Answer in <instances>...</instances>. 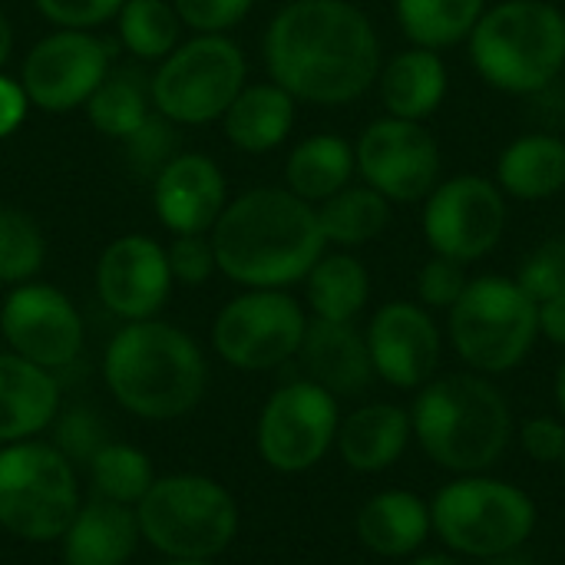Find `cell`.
<instances>
[{
  "label": "cell",
  "instance_id": "obj_1",
  "mask_svg": "<svg viewBox=\"0 0 565 565\" xmlns=\"http://www.w3.org/2000/svg\"><path fill=\"white\" fill-rule=\"evenodd\" d=\"M262 50L271 83L315 106L361 99L384 63L377 26L351 0L285 3L271 17Z\"/></svg>",
  "mask_w": 565,
  "mask_h": 565
},
{
  "label": "cell",
  "instance_id": "obj_2",
  "mask_svg": "<svg viewBox=\"0 0 565 565\" xmlns=\"http://www.w3.org/2000/svg\"><path fill=\"white\" fill-rule=\"evenodd\" d=\"M209 242L218 271L242 288H288L305 281L328 252L315 205L285 185H258L232 199Z\"/></svg>",
  "mask_w": 565,
  "mask_h": 565
},
{
  "label": "cell",
  "instance_id": "obj_3",
  "mask_svg": "<svg viewBox=\"0 0 565 565\" xmlns=\"http://www.w3.org/2000/svg\"><path fill=\"white\" fill-rule=\"evenodd\" d=\"M113 401L139 420L166 424L192 414L205 397L209 364L182 328L149 318L126 321L103 358Z\"/></svg>",
  "mask_w": 565,
  "mask_h": 565
},
{
  "label": "cell",
  "instance_id": "obj_4",
  "mask_svg": "<svg viewBox=\"0 0 565 565\" xmlns=\"http://www.w3.org/2000/svg\"><path fill=\"white\" fill-rule=\"evenodd\" d=\"M411 427L434 463L463 477L490 470L513 437L507 397L477 371L427 381L411 411Z\"/></svg>",
  "mask_w": 565,
  "mask_h": 565
},
{
  "label": "cell",
  "instance_id": "obj_5",
  "mask_svg": "<svg viewBox=\"0 0 565 565\" xmlns=\"http://www.w3.org/2000/svg\"><path fill=\"white\" fill-rule=\"evenodd\" d=\"M477 76L510 96H536L565 70V13L550 0H497L470 40Z\"/></svg>",
  "mask_w": 565,
  "mask_h": 565
},
{
  "label": "cell",
  "instance_id": "obj_6",
  "mask_svg": "<svg viewBox=\"0 0 565 565\" xmlns=\"http://www.w3.org/2000/svg\"><path fill=\"white\" fill-rule=\"evenodd\" d=\"M142 540L166 559L212 563L238 536V503L212 477L169 473L156 477L136 507Z\"/></svg>",
  "mask_w": 565,
  "mask_h": 565
},
{
  "label": "cell",
  "instance_id": "obj_7",
  "mask_svg": "<svg viewBox=\"0 0 565 565\" xmlns=\"http://www.w3.org/2000/svg\"><path fill=\"white\" fill-rule=\"evenodd\" d=\"M450 344L477 374L520 367L540 338V305L507 275L470 278L460 301L447 311Z\"/></svg>",
  "mask_w": 565,
  "mask_h": 565
},
{
  "label": "cell",
  "instance_id": "obj_8",
  "mask_svg": "<svg viewBox=\"0 0 565 565\" xmlns=\"http://www.w3.org/2000/svg\"><path fill=\"white\" fill-rule=\"evenodd\" d=\"M79 510L76 467L43 440L0 447V530L23 543H53Z\"/></svg>",
  "mask_w": 565,
  "mask_h": 565
},
{
  "label": "cell",
  "instance_id": "obj_9",
  "mask_svg": "<svg viewBox=\"0 0 565 565\" xmlns=\"http://www.w3.org/2000/svg\"><path fill=\"white\" fill-rule=\"evenodd\" d=\"M430 523L447 550L470 559H493L523 550L536 530V507L513 483L467 473L437 493Z\"/></svg>",
  "mask_w": 565,
  "mask_h": 565
},
{
  "label": "cell",
  "instance_id": "obj_10",
  "mask_svg": "<svg viewBox=\"0 0 565 565\" xmlns=\"http://www.w3.org/2000/svg\"><path fill=\"white\" fill-rule=\"evenodd\" d=\"M245 53L225 33H195L179 43L149 76L152 106L175 126L222 119L245 89Z\"/></svg>",
  "mask_w": 565,
  "mask_h": 565
},
{
  "label": "cell",
  "instance_id": "obj_11",
  "mask_svg": "<svg viewBox=\"0 0 565 565\" xmlns=\"http://www.w3.org/2000/svg\"><path fill=\"white\" fill-rule=\"evenodd\" d=\"M424 238L430 255L473 265L497 252L510 225V199L480 172L440 179L424 199Z\"/></svg>",
  "mask_w": 565,
  "mask_h": 565
},
{
  "label": "cell",
  "instance_id": "obj_12",
  "mask_svg": "<svg viewBox=\"0 0 565 565\" xmlns=\"http://www.w3.org/2000/svg\"><path fill=\"white\" fill-rule=\"evenodd\" d=\"M308 315L285 288H248L232 298L212 328L215 354L238 371H275L298 358Z\"/></svg>",
  "mask_w": 565,
  "mask_h": 565
},
{
  "label": "cell",
  "instance_id": "obj_13",
  "mask_svg": "<svg viewBox=\"0 0 565 565\" xmlns=\"http://www.w3.org/2000/svg\"><path fill=\"white\" fill-rule=\"evenodd\" d=\"M338 397L315 381H295L265 401L255 427V447L275 473H305L328 457L338 440Z\"/></svg>",
  "mask_w": 565,
  "mask_h": 565
},
{
  "label": "cell",
  "instance_id": "obj_14",
  "mask_svg": "<svg viewBox=\"0 0 565 565\" xmlns=\"http://www.w3.org/2000/svg\"><path fill=\"white\" fill-rule=\"evenodd\" d=\"M358 175L391 205L424 202L440 182V142L427 122L381 116L364 126L354 142Z\"/></svg>",
  "mask_w": 565,
  "mask_h": 565
},
{
  "label": "cell",
  "instance_id": "obj_15",
  "mask_svg": "<svg viewBox=\"0 0 565 565\" xmlns=\"http://www.w3.org/2000/svg\"><path fill=\"white\" fill-rule=\"evenodd\" d=\"M109 43L93 30H53L36 40L23 60L20 86L30 106L43 113H73L86 106L109 70Z\"/></svg>",
  "mask_w": 565,
  "mask_h": 565
},
{
  "label": "cell",
  "instance_id": "obj_16",
  "mask_svg": "<svg viewBox=\"0 0 565 565\" xmlns=\"http://www.w3.org/2000/svg\"><path fill=\"white\" fill-rule=\"evenodd\" d=\"M0 338L13 354L56 374L83 351V318L60 288L23 281L0 305Z\"/></svg>",
  "mask_w": 565,
  "mask_h": 565
},
{
  "label": "cell",
  "instance_id": "obj_17",
  "mask_svg": "<svg viewBox=\"0 0 565 565\" xmlns=\"http://www.w3.org/2000/svg\"><path fill=\"white\" fill-rule=\"evenodd\" d=\"M374 377L397 391H420L437 377L444 338L434 315L414 301H391L374 311L367 331Z\"/></svg>",
  "mask_w": 565,
  "mask_h": 565
},
{
  "label": "cell",
  "instance_id": "obj_18",
  "mask_svg": "<svg viewBox=\"0 0 565 565\" xmlns=\"http://www.w3.org/2000/svg\"><path fill=\"white\" fill-rule=\"evenodd\" d=\"M172 285L169 255L149 235H122L109 242L96 262V295L106 311L122 321L156 318Z\"/></svg>",
  "mask_w": 565,
  "mask_h": 565
},
{
  "label": "cell",
  "instance_id": "obj_19",
  "mask_svg": "<svg viewBox=\"0 0 565 565\" xmlns=\"http://www.w3.org/2000/svg\"><path fill=\"white\" fill-rule=\"evenodd\" d=\"M152 205L172 235H209L228 205L225 175L202 152H179L152 179Z\"/></svg>",
  "mask_w": 565,
  "mask_h": 565
},
{
  "label": "cell",
  "instance_id": "obj_20",
  "mask_svg": "<svg viewBox=\"0 0 565 565\" xmlns=\"http://www.w3.org/2000/svg\"><path fill=\"white\" fill-rule=\"evenodd\" d=\"M298 358L308 371V381L321 384L334 397H354L374 381L367 338L354 321L308 318Z\"/></svg>",
  "mask_w": 565,
  "mask_h": 565
},
{
  "label": "cell",
  "instance_id": "obj_21",
  "mask_svg": "<svg viewBox=\"0 0 565 565\" xmlns=\"http://www.w3.org/2000/svg\"><path fill=\"white\" fill-rule=\"evenodd\" d=\"M60 417V384L53 371L0 351V447L33 440Z\"/></svg>",
  "mask_w": 565,
  "mask_h": 565
},
{
  "label": "cell",
  "instance_id": "obj_22",
  "mask_svg": "<svg viewBox=\"0 0 565 565\" xmlns=\"http://www.w3.org/2000/svg\"><path fill=\"white\" fill-rule=\"evenodd\" d=\"M142 543L132 507L93 497L79 503L76 516L60 536L63 565H129Z\"/></svg>",
  "mask_w": 565,
  "mask_h": 565
},
{
  "label": "cell",
  "instance_id": "obj_23",
  "mask_svg": "<svg viewBox=\"0 0 565 565\" xmlns=\"http://www.w3.org/2000/svg\"><path fill=\"white\" fill-rule=\"evenodd\" d=\"M374 86L381 93L384 116L427 122L447 99L450 70L437 50L411 43L407 50H401L381 63Z\"/></svg>",
  "mask_w": 565,
  "mask_h": 565
},
{
  "label": "cell",
  "instance_id": "obj_24",
  "mask_svg": "<svg viewBox=\"0 0 565 565\" xmlns=\"http://www.w3.org/2000/svg\"><path fill=\"white\" fill-rule=\"evenodd\" d=\"M493 182L507 199L546 202L565 192V139L559 132H523L497 156Z\"/></svg>",
  "mask_w": 565,
  "mask_h": 565
},
{
  "label": "cell",
  "instance_id": "obj_25",
  "mask_svg": "<svg viewBox=\"0 0 565 565\" xmlns=\"http://www.w3.org/2000/svg\"><path fill=\"white\" fill-rule=\"evenodd\" d=\"M411 414L397 404H367L341 420L338 454L358 473H381L394 467L411 444Z\"/></svg>",
  "mask_w": 565,
  "mask_h": 565
},
{
  "label": "cell",
  "instance_id": "obj_26",
  "mask_svg": "<svg viewBox=\"0 0 565 565\" xmlns=\"http://www.w3.org/2000/svg\"><path fill=\"white\" fill-rule=\"evenodd\" d=\"M358 540L364 550L384 559H404L417 553L427 536L434 533L430 507L407 493V490H387L371 497L358 513Z\"/></svg>",
  "mask_w": 565,
  "mask_h": 565
},
{
  "label": "cell",
  "instance_id": "obj_27",
  "mask_svg": "<svg viewBox=\"0 0 565 565\" xmlns=\"http://www.w3.org/2000/svg\"><path fill=\"white\" fill-rule=\"evenodd\" d=\"M295 109H298V99L278 83L271 79L255 83V86L245 83V89L232 99V106L222 116L225 139L235 149L252 152V156L271 152L288 139L295 126Z\"/></svg>",
  "mask_w": 565,
  "mask_h": 565
},
{
  "label": "cell",
  "instance_id": "obj_28",
  "mask_svg": "<svg viewBox=\"0 0 565 565\" xmlns=\"http://www.w3.org/2000/svg\"><path fill=\"white\" fill-rule=\"evenodd\" d=\"M358 175L354 146L334 132H315L301 139L285 162V189L305 199L308 205H321Z\"/></svg>",
  "mask_w": 565,
  "mask_h": 565
},
{
  "label": "cell",
  "instance_id": "obj_29",
  "mask_svg": "<svg viewBox=\"0 0 565 565\" xmlns=\"http://www.w3.org/2000/svg\"><path fill=\"white\" fill-rule=\"evenodd\" d=\"M308 308L321 321H358L371 298V275L364 262L344 248L324 252L305 275Z\"/></svg>",
  "mask_w": 565,
  "mask_h": 565
},
{
  "label": "cell",
  "instance_id": "obj_30",
  "mask_svg": "<svg viewBox=\"0 0 565 565\" xmlns=\"http://www.w3.org/2000/svg\"><path fill=\"white\" fill-rule=\"evenodd\" d=\"M86 116L96 132L122 142L152 116V86L139 66H109L103 83L86 99Z\"/></svg>",
  "mask_w": 565,
  "mask_h": 565
},
{
  "label": "cell",
  "instance_id": "obj_31",
  "mask_svg": "<svg viewBox=\"0 0 565 565\" xmlns=\"http://www.w3.org/2000/svg\"><path fill=\"white\" fill-rule=\"evenodd\" d=\"M315 212H318L324 242L344 252L381 238L384 228L391 225V202L367 182L344 185L341 192L315 205Z\"/></svg>",
  "mask_w": 565,
  "mask_h": 565
},
{
  "label": "cell",
  "instance_id": "obj_32",
  "mask_svg": "<svg viewBox=\"0 0 565 565\" xmlns=\"http://www.w3.org/2000/svg\"><path fill=\"white\" fill-rule=\"evenodd\" d=\"M487 7L490 0H394V17L414 46L444 53L470 40Z\"/></svg>",
  "mask_w": 565,
  "mask_h": 565
},
{
  "label": "cell",
  "instance_id": "obj_33",
  "mask_svg": "<svg viewBox=\"0 0 565 565\" xmlns=\"http://www.w3.org/2000/svg\"><path fill=\"white\" fill-rule=\"evenodd\" d=\"M89 483L93 493L122 507H139V500L149 493V487L156 483V470L152 460L132 447V444H119V440H106L93 457H89Z\"/></svg>",
  "mask_w": 565,
  "mask_h": 565
},
{
  "label": "cell",
  "instance_id": "obj_34",
  "mask_svg": "<svg viewBox=\"0 0 565 565\" xmlns=\"http://www.w3.org/2000/svg\"><path fill=\"white\" fill-rule=\"evenodd\" d=\"M116 20L122 46L142 63H162L179 46L182 20L166 0H126Z\"/></svg>",
  "mask_w": 565,
  "mask_h": 565
},
{
  "label": "cell",
  "instance_id": "obj_35",
  "mask_svg": "<svg viewBox=\"0 0 565 565\" xmlns=\"http://www.w3.org/2000/svg\"><path fill=\"white\" fill-rule=\"evenodd\" d=\"M43 258H46V242L40 225L26 212L0 202V281L3 285L33 281V275L43 268Z\"/></svg>",
  "mask_w": 565,
  "mask_h": 565
},
{
  "label": "cell",
  "instance_id": "obj_36",
  "mask_svg": "<svg viewBox=\"0 0 565 565\" xmlns=\"http://www.w3.org/2000/svg\"><path fill=\"white\" fill-rule=\"evenodd\" d=\"M119 146H122L129 172L152 182L179 156V126L172 119H166L159 109H152V116L132 136H126Z\"/></svg>",
  "mask_w": 565,
  "mask_h": 565
},
{
  "label": "cell",
  "instance_id": "obj_37",
  "mask_svg": "<svg viewBox=\"0 0 565 565\" xmlns=\"http://www.w3.org/2000/svg\"><path fill=\"white\" fill-rule=\"evenodd\" d=\"M516 285L536 301H550L565 291V235H553L540 242L520 265Z\"/></svg>",
  "mask_w": 565,
  "mask_h": 565
},
{
  "label": "cell",
  "instance_id": "obj_38",
  "mask_svg": "<svg viewBox=\"0 0 565 565\" xmlns=\"http://www.w3.org/2000/svg\"><path fill=\"white\" fill-rule=\"evenodd\" d=\"M467 285H470V275L463 262L430 255L417 275V298L427 311H450L460 301Z\"/></svg>",
  "mask_w": 565,
  "mask_h": 565
},
{
  "label": "cell",
  "instance_id": "obj_39",
  "mask_svg": "<svg viewBox=\"0 0 565 565\" xmlns=\"http://www.w3.org/2000/svg\"><path fill=\"white\" fill-rule=\"evenodd\" d=\"M172 7L195 33H228L248 17L255 0H172Z\"/></svg>",
  "mask_w": 565,
  "mask_h": 565
},
{
  "label": "cell",
  "instance_id": "obj_40",
  "mask_svg": "<svg viewBox=\"0 0 565 565\" xmlns=\"http://www.w3.org/2000/svg\"><path fill=\"white\" fill-rule=\"evenodd\" d=\"M166 255H169L172 281L189 285V288L205 285L218 271L212 242L205 235H175V242L166 248Z\"/></svg>",
  "mask_w": 565,
  "mask_h": 565
},
{
  "label": "cell",
  "instance_id": "obj_41",
  "mask_svg": "<svg viewBox=\"0 0 565 565\" xmlns=\"http://www.w3.org/2000/svg\"><path fill=\"white\" fill-rule=\"evenodd\" d=\"M33 3L60 30H93L113 20L126 0H33Z\"/></svg>",
  "mask_w": 565,
  "mask_h": 565
},
{
  "label": "cell",
  "instance_id": "obj_42",
  "mask_svg": "<svg viewBox=\"0 0 565 565\" xmlns=\"http://www.w3.org/2000/svg\"><path fill=\"white\" fill-rule=\"evenodd\" d=\"M56 424H60V434H56L60 440H56L53 447H56L73 467H76V460L89 463V457L106 444V437H103L96 417L86 414V411H73V414H66V417H56Z\"/></svg>",
  "mask_w": 565,
  "mask_h": 565
},
{
  "label": "cell",
  "instance_id": "obj_43",
  "mask_svg": "<svg viewBox=\"0 0 565 565\" xmlns=\"http://www.w3.org/2000/svg\"><path fill=\"white\" fill-rule=\"evenodd\" d=\"M523 450L536 463H563L565 457V424L556 417H533L520 430Z\"/></svg>",
  "mask_w": 565,
  "mask_h": 565
},
{
  "label": "cell",
  "instance_id": "obj_44",
  "mask_svg": "<svg viewBox=\"0 0 565 565\" xmlns=\"http://www.w3.org/2000/svg\"><path fill=\"white\" fill-rule=\"evenodd\" d=\"M26 93L20 86V79H10L0 73V139H7L26 116Z\"/></svg>",
  "mask_w": 565,
  "mask_h": 565
},
{
  "label": "cell",
  "instance_id": "obj_45",
  "mask_svg": "<svg viewBox=\"0 0 565 565\" xmlns=\"http://www.w3.org/2000/svg\"><path fill=\"white\" fill-rule=\"evenodd\" d=\"M540 334L556 348H565V291L540 305Z\"/></svg>",
  "mask_w": 565,
  "mask_h": 565
},
{
  "label": "cell",
  "instance_id": "obj_46",
  "mask_svg": "<svg viewBox=\"0 0 565 565\" xmlns=\"http://www.w3.org/2000/svg\"><path fill=\"white\" fill-rule=\"evenodd\" d=\"M10 50H13V26H10V20L0 13V66L10 60Z\"/></svg>",
  "mask_w": 565,
  "mask_h": 565
},
{
  "label": "cell",
  "instance_id": "obj_47",
  "mask_svg": "<svg viewBox=\"0 0 565 565\" xmlns=\"http://www.w3.org/2000/svg\"><path fill=\"white\" fill-rule=\"evenodd\" d=\"M480 565H536V563L516 550V553H503V556H493V559H480Z\"/></svg>",
  "mask_w": 565,
  "mask_h": 565
},
{
  "label": "cell",
  "instance_id": "obj_48",
  "mask_svg": "<svg viewBox=\"0 0 565 565\" xmlns=\"http://www.w3.org/2000/svg\"><path fill=\"white\" fill-rule=\"evenodd\" d=\"M411 565H460L454 556H447V553H430V556H420V559H414Z\"/></svg>",
  "mask_w": 565,
  "mask_h": 565
},
{
  "label": "cell",
  "instance_id": "obj_49",
  "mask_svg": "<svg viewBox=\"0 0 565 565\" xmlns=\"http://www.w3.org/2000/svg\"><path fill=\"white\" fill-rule=\"evenodd\" d=\"M556 404H559V411H563L565 417V361L559 364V371H556Z\"/></svg>",
  "mask_w": 565,
  "mask_h": 565
},
{
  "label": "cell",
  "instance_id": "obj_50",
  "mask_svg": "<svg viewBox=\"0 0 565 565\" xmlns=\"http://www.w3.org/2000/svg\"><path fill=\"white\" fill-rule=\"evenodd\" d=\"M162 565H215V563H185V559H166Z\"/></svg>",
  "mask_w": 565,
  "mask_h": 565
},
{
  "label": "cell",
  "instance_id": "obj_51",
  "mask_svg": "<svg viewBox=\"0 0 565 565\" xmlns=\"http://www.w3.org/2000/svg\"><path fill=\"white\" fill-rule=\"evenodd\" d=\"M563 470H565V457H563Z\"/></svg>",
  "mask_w": 565,
  "mask_h": 565
}]
</instances>
